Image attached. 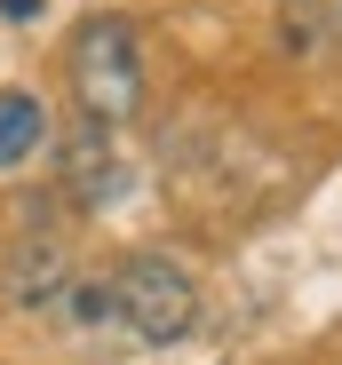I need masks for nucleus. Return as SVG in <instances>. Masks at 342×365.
<instances>
[{"label":"nucleus","mask_w":342,"mask_h":365,"mask_svg":"<svg viewBox=\"0 0 342 365\" xmlns=\"http://www.w3.org/2000/svg\"><path fill=\"white\" fill-rule=\"evenodd\" d=\"M72 96L96 128H111V119H128L144 103V64H136V24L128 16H96L72 40Z\"/></svg>","instance_id":"obj_1"},{"label":"nucleus","mask_w":342,"mask_h":365,"mask_svg":"<svg viewBox=\"0 0 342 365\" xmlns=\"http://www.w3.org/2000/svg\"><path fill=\"white\" fill-rule=\"evenodd\" d=\"M111 302H120V318L136 341L167 349V341H183L191 318H199V286L183 262H167V255H128L120 278H111Z\"/></svg>","instance_id":"obj_2"},{"label":"nucleus","mask_w":342,"mask_h":365,"mask_svg":"<svg viewBox=\"0 0 342 365\" xmlns=\"http://www.w3.org/2000/svg\"><path fill=\"white\" fill-rule=\"evenodd\" d=\"M64 182H72L80 207H111V199L128 191V167H120V151H111V135L96 128V119H88V128L72 135V151H64Z\"/></svg>","instance_id":"obj_3"},{"label":"nucleus","mask_w":342,"mask_h":365,"mask_svg":"<svg viewBox=\"0 0 342 365\" xmlns=\"http://www.w3.org/2000/svg\"><path fill=\"white\" fill-rule=\"evenodd\" d=\"M64 294V238H24L16 262H9V302H56Z\"/></svg>","instance_id":"obj_4"},{"label":"nucleus","mask_w":342,"mask_h":365,"mask_svg":"<svg viewBox=\"0 0 342 365\" xmlns=\"http://www.w3.org/2000/svg\"><path fill=\"white\" fill-rule=\"evenodd\" d=\"M278 48L287 56L342 48V0H287V9H278Z\"/></svg>","instance_id":"obj_5"},{"label":"nucleus","mask_w":342,"mask_h":365,"mask_svg":"<svg viewBox=\"0 0 342 365\" xmlns=\"http://www.w3.org/2000/svg\"><path fill=\"white\" fill-rule=\"evenodd\" d=\"M48 135V103L32 88H0V167H24Z\"/></svg>","instance_id":"obj_6"},{"label":"nucleus","mask_w":342,"mask_h":365,"mask_svg":"<svg viewBox=\"0 0 342 365\" xmlns=\"http://www.w3.org/2000/svg\"><path fill=\"white\" fill-rule=\"evenodd\" d=\"M64 310H72V326H80V334L120 326V302H111V286H104V278H64Z\"/></svg>","instance_id":"obj_7"},{"label":"nucleus","mask_w":342,"mask_h":365,"mask_svg":"<svg viewBox=\"0 0 342 365\" xmlns=\"http://www.w3.org/2000/svg\"><path fill=\"white\" fill-rule=\"evenodd\" d=\"M40 9H48V0H0V16H9V24H32Z\"/></svg>","instance_id":"obj_8"}]
</instances>
